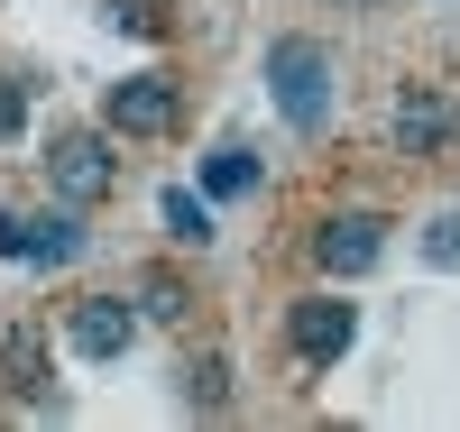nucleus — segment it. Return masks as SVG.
<instances>
[{"instance_id":"nucleus-1","label":"nucleus","mask_w":460,"mask_h":432,"mask_svg":"<svg viewBox=\"0 0 460 432\" xmlns=\"http://www.w3.org/2000/svg\"><path fill=\"white\" fill-rule=\"evenodd\" d=\"M267 93H277V110L295 129H323L332 120V56L314 37H277L267 47Z\"/></svg>"},{"instance_id":"nucleus-2","label":"nucleus","mask_w":460,"mask_h":432,"mask_svg":"<svg viewBox=\"0 0 460 432\" xmlns=\"http://www.w3.org/2000/svg\"><path fill=\"white\" fill-rule=\"evenodd\" d=\"M175 84H166V74H120V84H111L102 93V120L111 129H120V138H166L175 129Z\"/></svg>"},{"instance_id":"nucleus-3","label":"nucleus","mask_w":460,"mask_h":432,"mask_svg":"<svg viewBox=\"0 0 460 432\" xmlns=\"http://www.w3.org/2000/svg\"><path fill=\"white\" fill-rule=\"evenodd\" d=\"M286 340H295V359H314V368H332L341 349L359 340V304H341V295H304V304L286 313Z\"/></svg>"},{"instance_id":"nucleus-4","label":"nucleus","mask_w":460,"mask_h":432,"mask_svg":"<svg viewBox=\"0 0 460 432\" xmlns=\"http://www.w3.org/2000/svg\"><path fill=\"white\" fill-rule=\"evenodd\" d=\"M47 175H56L65 203L84 212V203H102V193H111V175H120V166H111V138H102V129H74V138H56Z\"/></svg>"},{"instance_id":"nucleus-5","label":"nucleus","mask_w":460,"mask_h":432,"mask_svg":"<svg viewBox=\"0 0 460 432\" xmlns=\"http://www.w3.org/2000/svg\"><path fill=\"white\" fill-rule=\"evenodd\" d=\"M0 258L65 267V258H84V221H74V212H47V221H28V212H0Z\"/></svg>"},{"instance_id":"nucleus-6","label":"nucleus","mask_w":460,"mask_h":432,"mask_svg":"<svg viewBox=\"0 0 460 432\" xmlns=\"http://www.w3.org/2000/svg\"><path fill=\"white\" fill-rule=\"evenodd\" d=\"M65 340H74V359H120V349L138 340V313L120 295H84L65 313Z\"/></svg>"},{"instance_id":"nucleus-7","label":"nucleus","mask_w":460,"mask_h":432,"mask_svg":"<svg viewBox=\"0 0 460 432\" xmlns=\"http://www.w3.org/2000/svg\"><path fill=\"white\" fill-rule=\"evenodd\" d=\"M377 249H387V221H377V212H332L314 230V258L332 267V277H368Z\"/></svg>"},{"instance_id":"nucleus-8","label":"nucleus","mask_w":460,"mask_h":432,"mask_svg":"<svg viewBox=\"0 0 460 432\" xmlns=\"http://www.w3.org/2000/svg\"><path fill=\"white\" fill-rule=\"evenodd\" d=\"M442 138H451V101H442V93H405V101H396V147H405V156H433Z\"/></svg>"},{"instance_id":"nucleus-9","label":"nucleus","mask_w":460,"mask_h":432,"mask_svg":"<svg viewBox=\"0 0 460 432\" xmlns=\"http://www.w3.org/2000/svg\"><path fill=\"white\" fill-rule=\"evenodd\" d=\"M166 230H175V240L184 249H212V193H184V184H166Z\"/></svg>"},{"instance_id":"nucleus-10","label":"nucleus","mask_w":460,"mask_h":432,"mask_svg":"<svg viewBox=\"0 0 460 432\" xmlns=\"http://www.w3.org/2000/svg\"><path fill=\"white\" fill-rule=\"evenodd\" d=\"M249 184H258V156H249V147H212V156H203V193L230 203V193H249Z\"/></svg>"},{"instance_id":"nucleus-11","label":"nucleus","mask_w":460,"mask_h":432,"mask_svg":"<svg viewBox=\"0 0 460 432\" xmlns=\"http://www.w3.org/2000/svg\"><path fill=\"white\" fill-rule=\"evenodd\" d=\"M184 396H194V405L212 414V405L230 396V368H221V359H194V368H184Z\"/></svg>"},{"instance_id":"nucleus-12","label":"nucleus","mask_w":460,"mask_h":432,"mask_svg":"<svg viewBox=\"0 0 460 432\" xmlns=\"http://www.w3.org/2000/svg\"><path fill=\"white\" fill-rule=\"evenodd\" d=\"M37 377H47V368H37V349H28V340H10V349H0V386L37 396Z\"/></svg>"},{"instance_id":"nucleus-13","label":"nucleus","mask_w":460,"mask_h":432,"mask_svg":"<svg viewBox=\"0 0 460 432\" xmlns=\"http://www.w3.org/2000/svg\"><path fill=\"white\" fill-rule=\"evenodd\" d=\"M138 313H157V322H175V313H184V286H175V277H147V286H138Z\"/></svg>"},{"instance_id":"nucleus-14","label":"nucleus","mask_w":460,"mask_h":432,"mask_svg":"<svg viewBox=\"0 0 460 432\" xmlns=\"http://www.w3.org/2000/svg\"><path fill=\"white\" fill-rule=\"evenodd\" d=\"M424 258H433V267H460V212H442V221L424 230Z\"/></svg>"},{"instance_id":"nucleus-15","label":"nucleus","mask_w":460,"mask_h":432,"mask_svg":"<svg viewBox=\"0 0 460 432\" xmlns=\"http://www.w3.org/2000/svg\"><path fill=\"white\" fill-rule=\"evenodd\" d=\"M111 28H129V37H157V0H111Z\"/></svg>"},{"instance_id":"nucleus-16","label":"nucleus","mask_w":460,"mask_h":432,"mask_svg":"<svg viewBox=\"0 0 460 432\" xmlns=\"http://www.w3.org/2000/svg\"><path fill=\"white\" fill-rule=\"evenodd\" d=\"M19 120H28V93L10 84V74H0V138H19Z\"/></svg>"},{"instance_id":"nucleus-17","label":"nucleus","mask_w":460,"mask_h":432,"mask_svg":"<svg viewBox=\"0 0 460 432\" xmlns=\"http://www.w3.org/2000/svg\"><path fill=\"white\" fill-rule=\"evenodd\" d=\"M332 10H377V0H332Z\"/></svg>"}]
</instances>
